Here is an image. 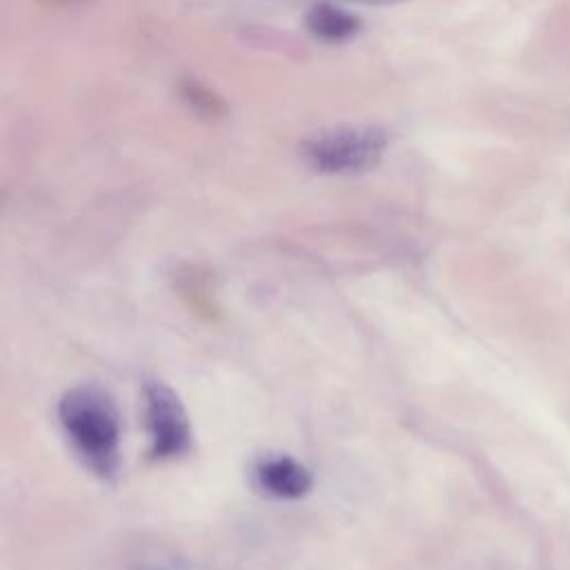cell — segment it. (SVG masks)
Wrapping results in <instances>:
<instances>
[{
    "label": "cell",
    "mask_w": 570,
    "mask_h": 570,
    "mask_svg": "<svg viewBox=\"0 0 570 570\" xmlns=\"http://www.w3.org/2000/svg\"><path fill=\"white\" fill-rule=\"evenodd\" d=\"M387 149V134L376 125H336L318 129L301 145L305 163L332 176H358L374 169Z\"/></svg>",
    "instance_id": "2"
},
{
    "label": "cell",
    "mask_w": 570,
    "mask_h": 570,
    "mask_svg": "<svg viewBox=\"0 0 570 570\" xmlns=\"http://www.w3.org/2000/svg\"><path fill=\"white\" fill-rule=\"evenodd\" d=\"M58 416L73 450L102 479L120 468V412L114 396L94 383L73 385L58 403Z\"/></svg>",
    "instance_id": "1"
},
{
    "label": "cell",
    "mask_w": 570,
    "mask_h": 570,
    "mask_svg": "<svg viewBox=\"0 0 570 570\" xmlns=\"http://www.w3.org/2000/svg\"><path fill=\"white\" fill-rule=\"evenodd\" d=\"M158 570H176V568H158Z\"/></svg>",
    "instance_id": "8"
},
{
    "label": "cell",
    "mask_w": 570,
    "mask_h": 570,
    "mask_svg": "<svg viewBox=\"0 0 570 570\" xmlns=\"http://www.w3.org/2000/svg\"><path fill=\"white\" fill-rule=\"evenodd\" d=\"M183 94H185L187 102H189L194 109L203 111V114H218V111L223 109V102H220L209 89L200 87L198 82H187V85L183 87Z\"/></svg>",
    "instance_id": "6"
},
{
    "label": "cell",
    "mask_w": 570,
    "mask_h": 570,
    "mask_svg": "<svg viewBox=\"0 0 570 570\" xmlns=\"http://www.w3.org/2000/svg\"><path fill=\"white\" fill-rule=\"evenodd\" d=\"M305 31L325 45H343L356 38L363 29V22L356 13L334 4V2H314L303 18Z\"/></svg>",
    "instance_id": "5"
},
{
    "label": "cell",
    "mask_w": 570,
    "mask_h": 570,
    "mask_svg": "<svg viewBox=\"0 0 570 570\" xmlns=\"http://www.w3.org/2000/svg\"><path fill=\"white\" fill-rule=\"evenodd\" d=\"M354 2H365V4H394L401 0H354Z\"/></svg>",
    "instance_id": "7"
},
{
    "label": "cell",
    "mask_w": 570,
    "mask_h": 570,
    "mask_svg": "<svg viewBox=\"0 0 570 570\" xmlns=\"http://www.w3.org/2000/svg\"><path fill=\"white\" fill-rule=\"evenodd\" d=\"M145 425L154 459L183 456L191 448V425L180 396L160 381L145 385Z\"/></svg>",
    "instance_id": "3"
},
{
    "label": "cell",
    "mask_w": 570,
    "mask_h": 570,
    "mask_svg": "<svg viewBox=\"0 0 570 570\" xmlns=\"http://www.w3.org/2000/svg\"><path fill=\"white\" fill-rule=\"evenodd\" d=\"M256 485L276 499H301L312 488L309 470L292 456H269L256 465Z\"/></svg>",
    "instance_id": "4"
}]
</instances>
